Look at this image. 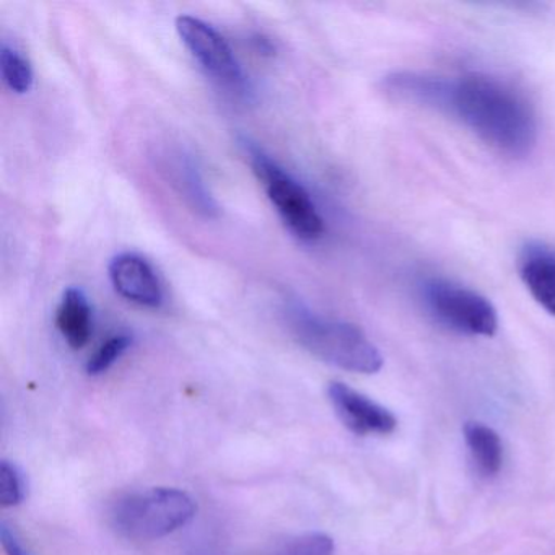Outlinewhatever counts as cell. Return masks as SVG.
<instances>
[{
	"instance_id": "cell-11",
	"label": "cell",
	"mask_w": 555,
	"mask_h": 555,
	"mask_svg": "<svg viewBox=\"0 0 555 555\" xmlns=\"http://www.w3.org/2000/svg\"><path fill=\"white\" fill-rule=\"evenodd\" d=\"M56 326L74 350L87 346L92 336L93 321L92 308L83 291L69 287L64 292L56 311Z\"/></svg>"
},
{
	"instance_id": "cell-12",
	"label": "cell",
	"mask_w": 555,
	"mask_h": 555,
	"mask_svg": "<svg viewBox=\"0 0 555 555\" xmlns=\"http://www.w3.org/2000/svg\"><path fill=\"white\" fill-rule=\"evenodd\" d=\"M464 440L477 470L486 477L496 476L503 464V444L499 434L482 422H467Z\"/></svg>"
},
{
	"instance_id": "cell-14",
	"label": "cell",
	"mask_w": 555,
	"mask_h": 555,
	"mask_svg": "<svg viewBox=\"0 0 555 555\" xmlns=\"http://www.w3.org/2000/svg\"><path fill=\"white\" fill-rule=\"evenodd\" d=\"M132 346V337L128 334H118V336L109 337L87 362V373L90 376H99L102 373L108 372L116 360L125 356L126 350Z\"/></svg>"
},
{
	"instance_id": "cell-3",
	"label": "cell",
	"mask_w": 555,
	"mask_h": 555,
	"mask_svg": "<svg viewBox=\"0 0 555 555\" xmlns=\"http://www.w3.org/2000/svg\"><path fill=\"white\" fill-rule=\"evenodd\" d=\"M196 515L190 493L170 487H154L128 493L112 508L113 526L126 538L155 541L186 526Z\"/></svg>"
},
{
	"instance_id": "cell-17",
	"label": "cell",
	"mask_w": 555,
	"mask_h": 555,
	"mask_svg": "<svg viewBox=\"0 0 555 555\" xmlns=\"http://www.w3.org/2000/svg\"><path fill=\"white\" fill-rule=\"evenodd\" d=\"M0 541H2L8 555H34L25 547L24 542L18 538L17 531L5 521L0 522Z\"/></svg>"
},
{
	"instance_id": "cell-5",
	"label": "cell",
	"mask_w": 555,
	"mask_h": 555,
	"mask_svg": "<svg viewBox=\"0 0 555 555\" xmlns=\"http://www.w3.org/2000/svg\"><path fill=\"white\" fill-rule=\"evenodd\" d=\"M418 294L425 310L456 333L492 337L499 330L493 305L470 288L448 279L428 278L418 285Z\"/></svg>"
},
{
	"instance_id": "cell-9",
	"label": "cell",
	"mask_w": 555,
	"mask_h": 555,
	"mask_svg": "<svg viewBox=\"0 0 555 555\" xmlns=\"http://www.w3.org/2000/svg\"><path fill=\"white\" fill-rule=\"evenodd\" d=\"M167 171L173 181L171 184L177 188L178 193L194 212L199 214L204 219L219 217V204L207 188L203 171L193 154L184 149L170 152L167 155Z\"/></svg>"
},
{
	"instance_id": "cell-8",
	"label": "cell",
	"mask_w": 555,
	"mask_h": 555,
	"mask_svg": "<svg viewBox=\"0 0 555 555\" xmlns=\"http://www.w3.org/2000/svg\"><path fill=\"white\" fill-rule=\"evenodd\" d=\"M109 281L115 291L132 304L158 308L164 304V287L151 262L134 253H122L109 262Z\"/></svg>"
},
{
	"instance_id": "cell-6",
	"label": "cell",
	"mask_w": 555,
	"mask_h": 555,
	"mask_svg": "<svg viewBox=\"0 0 555 555\" xmlns=\"http://www.w3.org/2000/svg\"><path fill=\"white\" fill-rule=\"evenodd\" d=\"M177 31L197 63L214 80L227 89L246 93L248 80L233 53L229 41L201 18L181 15L177 18Z\"/></svg>"
},
{
	"instance_id": "cell-10",
	"label": "cell",
	"mask_w": 555,
	"mask_h": 555,
	"mask_svg": "<svg viewBox=\"0 0 555 555\" xmlns=\"http://www.w3.org/2000/svg\"><path fill=\"white\" fill-rule=\"evenodd\" d=\"M518 269L532 298L555 317V248L541 242L526 243L519 251Z\"/></svg>"
},
{
	"instance_id": "cell-16",
	"label": "cell",
	"mask_w": 555,
	"mask_h": 555,
	"mask_svg": "<svg viewBox=\"0 0 555 555\" xmlns=\"http://www.w3.org/2000/svg\"><path fill=\"white\" fill-rule=\"evenodd\" d=\"M25 499V479L17 464L11 461L0 463V505L12 508Z\"/></svg>"
},
{
	"instance_id": "cell-1",
	"label": "cell",
	"mask_w": 555,
	"mask_h": 555,
	"mask_svg": "<svg viewBox=\"0 0 555 555\" xmlns=\"http://www.w3.org/2000/svg\"><path fill=\"white\" fill-rule=\"evenodd\" d=\"M386 95L441 113L509 157H525L538 141V122L521 93L483 74L437 76L399 70L383 79Z\"/></svg>"
},
{
	"instance_id": "cell-4",
	"label": "cell",
	"mask_w": 555,
	"mask_h": 555,
	"mask_svg": "<svg viewBox=\"0 0 555 555\" xmlns=\"http://www.w3.org/2000/svg\"><path fill=\"white\" fill-rule=\"evenodd\" d=\"M242 147L251 165L253 173L266 188L269 201L281 216L282 222L305 242L320 238L324 233L323 217L318 212L310 193L255 142L243 139Z\"/></svg>"
},
{
	"instance_id": "cell-13",
	"label": "cell",
	"mask_w": 555,
	"mask_h": 555,
	"mask_svg": "<svg viewBox=\"0 0 555 555\" xmlns=\"http://www.w3.org/2000/svg\"><path fill=\"white\" fill-rule=\"evenodd\" d=\"M0 73L5 86L17 95H25L34 87L35 76L30 61L17 48L5 43L0 48Z\"/></svg>"
},
{
	"instance_id": "cell-15",
	"label": "cell",
	"mask_w": 555,
	"mask_h": 555,
	"mask_svg": "<svg viewBox=\"0 0 555 555\" xmlns=\"http://www.w3.org/2000/svg\"><path fill=\"white\" fill-rule=\"evenodd\" d=\"M278 555H334V541L324 532H307L288 539Z\"/></svg>"
},
{
	"instance_id": "cell-2",
	"label": "cell",
	"mask_w": 555,
	"mask_h": 555,
	"mask_svg": "<svg viewBox=\"0 0 555 555\" xmlns=\"http://www.w3.org/2000/svg\"><path fill=\"white\" fill-rule=\"evenodd\" d=\"M284 317L295 340L323 362L363 375L382 370V352L360 327L321 317L300 300L287 301Z\"/></svg>"
},
{
	"instance_id": "cell-7",
	"label": "cell",
	"mask_w": 555,
	"mask_h": 555,
	"mask_svg": "<svg viewBox=\"0 0 555 555\" xmlns=\"http://www.w3.org/2000/svg\"><path fill=\"white\" fill-rule=\"evenodd\" d=\"M327 396L340 421L353 434L388 435L398 427V418L391 411L344 383H331Z\"/></svg>"
}]
</instances>
